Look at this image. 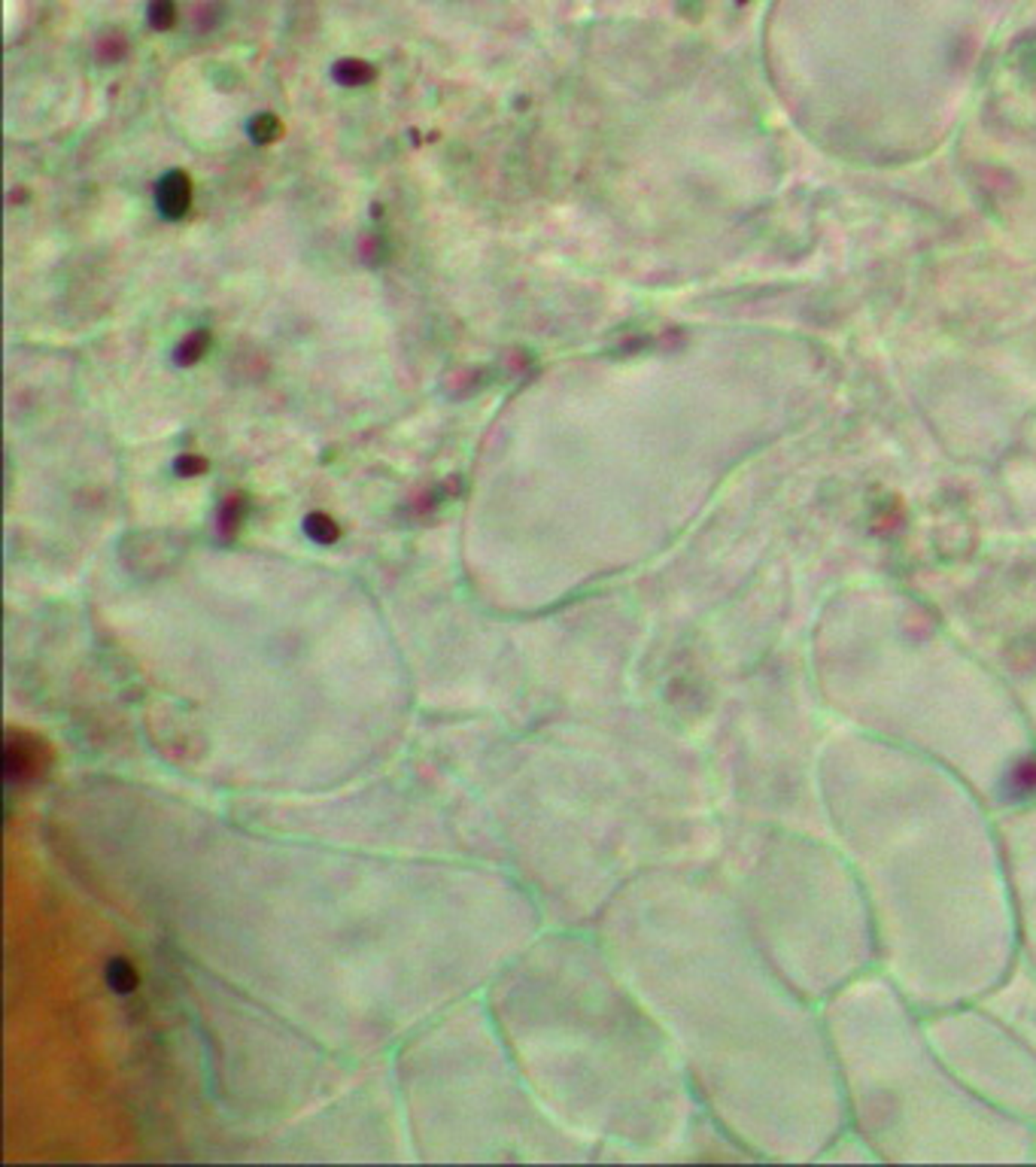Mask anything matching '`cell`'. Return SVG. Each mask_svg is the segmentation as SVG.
<instances>
[{
	"label": "cell",
	"instance_id": "cell-1",
	"mask_svg": "<svg viewBox=\"0 0 1036 1167\" xmlns=\"http://www.w3.org/2000/svg\"><path fill=\"white\" fill-rule=\"evenodd\" d=\"M40 766H43V748H40V742L28 739V736H15V733H6V748H4L6 781L15 785V781L31 779V775L40 772Z\"/></svg>",
	"mask_w": 1036,
	"mask_h": 1167
},
{
	"label": "cell",
	"instance_id": "cell-2",
	"mask_svg": "<svg viewBox=\"0 0 1036 1167\" xmlns=\"http://www.w3.org/2000/svg\"><path fill=\"white\" fill-rule=\"evenodd\" d=\"M191 195H195V186H191V177L186 171H167L162 180L155 182V207L164 219H182L191 210Z\"/></svg>",
	"mask_w": 1036,
	"mask_h": 1167
},
{
	"label": "cell",
	"instance_id": "cell-3",
	"mask_svg": "<svg viewBox=\"0 0 1036 1167\" xmlns=\"http://www.w3.org/2000/svg\"><path fill=\"white\" fill-rule=\"evenodd\" d=\"M331 77L338 86L359 89V86H368V82L378 77V68H374L371 61H365V58H341V61L331 64Z\"/></svg>",
	"mask_w": 1036,
	"mask_h": 1167
},
{
	"label": "cell",
	"instance_id": "cell-4",
	"mask_svg": "<svg viewBox=\"0 0 1036 1167\" xmlns=\"http://www.w3.org/2000/svg\"><path fill=\"white\" fill-rule=\"evenodd\" d=\"M225 15H229V6L225 0H195L189 10V22L195 34H213L216 28H222Z\"/></svg>",
	"mask_w": 1036,
	"mask_h": 1167
},
{
	"label": "cell",
	"instance_id": "cell-5",
	"mask_svg": "<svg viewBox=\"0 0 1036 1167\" xmlns=\"http://www.w3.org/2000/svg\"><path fill=\"white\" fill-rule=\"evenodd\" d=\"M210 344H213V335L207 329L189 331V335L177 344V350H173V362H177L180 369H191V365H198L207 353H210Z\"/></svg>",
	"mask_w": 1036,
	"mask_h": 1167
},
{
	"label": "cell",
	"instance_id": "cell-6",
	"mask_svg": "<svg viewBox=\"0 0 1036 1167\" xmlns=\"http://www.w3.org/2000/svg\"><path fill=\"white\" fill-rule=\"evenodd\" d=\"M128 55V37L119 34V31H104L95 40V61L100 68H116V64L125 61Z\"/></svg>",
	"mask_w": 1036,
	"mask_h": 1167
},
{
	"label": "cell",
	"instance_id": "cell-7",
	"mask_svg": "<svg viewBox=\"0 0 1036 1167\" xmlns=\"http://www.w3.org/2000/svg\"><path fill=\"white\" fill-rule=\"evenodd\" d=\"M304 536L316 545H334L341 538V527L325 511H313L304 517Z\"/></svg>",
	"mask_w": 1036,
	"mask_h": 1167
},
{
	"label": "cell",
	"instance_id": "cell-8",
	"mask_svg": "<svg viewBox=\"0 0 1036 1167\" xmlns=\"http://www.w3.org/2000/svg\"><path fill=\"white\" fill-rule=\"evenodd\" d=\"M247 135L256 146H271L274 140L283 137V122L274 113H258L249 119L247 125Z\"/></svg>",
	"mask_w": 1036,
	"mask_h": 1167
},
{
	"label": "cell",
	"instance_id": "cell-9",
	"mask_svg": "<svg viewBox=\"0 0 1036 1167\" xmlns=\"http://www.w3.org/2000/svg\"><path fill=\"white\" fill-rule=\"evenodd\" d=\"M107 982H110V988L116 991V994H131V991L140 985V976H137V970H134L131 961H125V957H113V961L107 964Z\"/></svg>",
	"mask_w": 1036,
	"mask_h": 1167
},
{
	"label": "cell",
	"instance_id": "cell-10",
	"mask_svg": "<svg viewBox=\"0 0 1036 1167\" xmlns=\"http://www.w3.org/2000/svg\"><path fill=\"white\" fill-rule=\"evenodd\" d=\"M240 520H244V499L229 496L219 505V514H216V532H219L222 538H231L234 532H238Z\"/></svg>",
	"mask_w": 1036,
	"mask_h": 1167
},
{
	"label": "cell",
	"instance_id": "cell-11",
	"mask_svg": "<svg viewBox=\"0 0 1036 1167\" xmlns=\"http://www.w3.org/2000/svg\"><path fill=\"white\" fill-rule=\"evenodd\" d=\"M180 19L177 0H149L146 4V22L153 31H171Z\"/></svg>",
	"mask_w": 1036,
	"mask_h": 1167
},
{
	"label": "cell",
	"instance_id": "cell-12",
	"mask_svg": "<svg viewBox=\"0 0 1036 1167\" xmlns=\"http://www.w3.org/2000/svg\"><path fill=\"white\" fill-rule=\"evenodd\" d=\"M207 469H210V462L198 453H182L173 462V474H180V478H195V474H204Z\"/></svg>",
	"mask_w": 1036,
	"mask_h": 1167
},
{
	"label": "cell",
	"instance_id": "cell-13",
	"mask_svg": "<svg viewBox=\"0 0 1036 1167\" xmlns=\"http://www.w3.org/2000/svg\"><path fill=\"white\" fill-rule=\"evenodd\" d=\"M359 256H362L368 265H380V262H383V256H387V247H383V240H380V238L368 235V238H362V247H359Z\"/></svg>",
	"mask_w": 1036,
	"mask_h": 1167
}]
</instances>
